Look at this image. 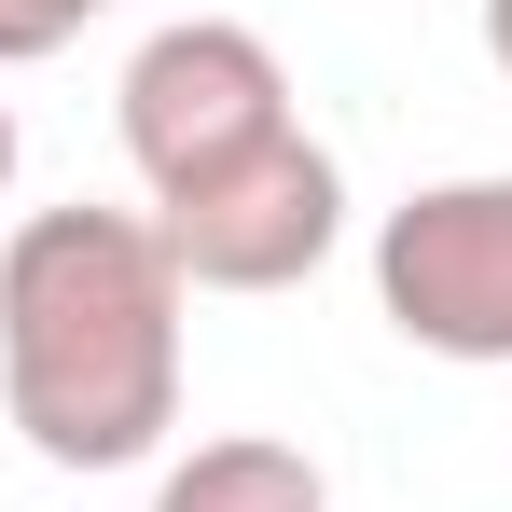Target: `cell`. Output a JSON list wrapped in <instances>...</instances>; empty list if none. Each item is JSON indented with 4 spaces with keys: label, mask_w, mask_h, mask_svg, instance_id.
I'll return each mask as SVG.
<instances>
[{
    "label": "cell",
    "mask_w": 512,
    "mask_h": 512,
    "mask_svg": "<svg viewBox=\"0 0 512 512\" xmlns=\"http://www.w3.org/2000/svg\"><path fill=\"white\" fill-rule=\"evenodd\" d=\"M0 194H14V111H0Z\"/></svg>",
    "instance_id": "8"
},
{
    "label": "cell",
    "mask_w": 512,
    "mask_h": 512,
    "mask_svg": "<svg viewBox=\"0 0 512 512\" xmlns=\"http://www.w3.org/2000/svg\"><path fill=\"white\" fill-rule=\"evenodd\" d=\"M485 56H499V84H512V0H485Z\"/></svg>",
    "instance_id": "7"
},
{
    "label": "cell",
    "mask_w": 512,
    "mask_h": 512,
    "mask_svg": "<svg viewBox=\"0 0 512 512\" xmlns=\"http://www.w3.org/2000/svg\"><path fill=\"white\" fill-rule=\"evenodd\" d=\"M111 0H0V70H42V56H70Z\"/></svg>",
    "instance_id": "6"
},
{
    "label": "cell",
    "mask_w": 512,
    "mask_h": 512,
    "mask_svg": "<svg viewBox=\"0 0 512 512\" xmlns=\"http://www.w3.org/2000/svg\"><path fill=\"white\" fill-rule=\"evenodd\" d=\"M153 512H333V485H319L305 443H277V429H222V443L167 457Z\"/></svg>",
    "instance_id": "5"
},
{
    "label": "cell",
    "mask_w": 512,
    "mask_h": 512,
    "mask_svg": "<svg viewBox=\"0 0 512 512\" xmlns=\"http://www.w3.org/2000/svg\"><path fill=\"white\" fill-rule=\"evenodd\" d=\"M180 263L153 208H28L0 236V416L42 471H139L180 429Z\"/></svg>",
    "instance_id": "1"
},
{
    "label": "cell",
    "mask_w": 512,
    "mask_h": 512,
    "mask_svg": "<svg viewBox=\"0 0 512 512\" xmlns=\"http://www.w3.org/2000/svg\"><path fill=\"white\" fill-rule=\"evenodd\" d=\"M374 305L388 333L457 360V374H512V167L429 180L374 222Z\"/></svg>",
    "instance_id": "3"
},
{
    "label": "cell",
    "mask_w": 512,
    "mask_h": 512,
    "mask_svg": "<svg viewBox=\"0 0 512 512\" xmlns=\"http://www.w3.org/2000/svg\"><path fill=\"white\" fill-rule=\"evenodd\" d=\"M111 111H125V153L153 180V208H167L194 180L250 167L263 139H291V70H277V42L236 28V14H167V28L125 56Z\"/></svg>",
    "instance_id": "2"
},
{
    "label": "cell",
    "mask_w": 512,
    "mask_h": 512,
    "mask_svg": "<svg viewBox=\"0 0 512 512\" xmlns=\"http://www.w3.org/2000/svg\"><path fill=\"white\" fill-rule=\"evenodd\" d=\"M153 236H167L180 291H305V277L333 263V236H346V167L291 125V139H263L250 167L167 194Z\"/></svg>",
    "instance_id": "4"
}]
</instances>
